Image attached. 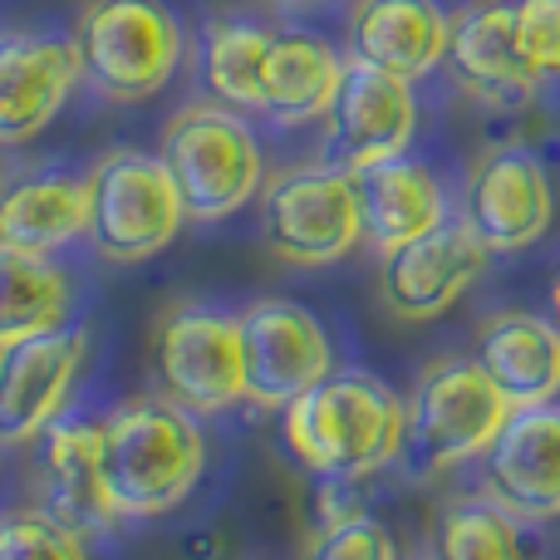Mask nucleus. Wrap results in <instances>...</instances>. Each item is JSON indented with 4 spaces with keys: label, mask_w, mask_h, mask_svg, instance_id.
<instances>
[{
    "label": "nucleus",
    "mask_w": 560,
    "mask_h": 560,
    "mask_svg": "<svg viewBox=\"0 0 560 560\" xmlns=\"http://www.w3.org/2000/svg\"><path fill=\"white\" fill-rule=\"evenodd\" d=\"M207 467L197 413L167 398H128L104 418L98 472L114 516H163L187 502Z\"/></svg>",
    "instance_id": "1"
},
{
    "label": "nucleus",
    "mask_w": 560,
    "mask_h": 560,
    "mask_svg": "<svg viewBox=\"0 0 560 560\" xmlns=\"http://www.w3.org/2000/svg\"><path fill=\"white\" fill-rule=\"evenodd\" d=\"M408 404L369 374H329L285 404V443L319 477H369L404 457Z\"/></svg>",
    "instance_id": "2"
},
{
    "label": "nucleus",
    "mask_w": 560,
    "mask_h": 560,
    "mask_svg": "<svg viewBox=\"0 0 560 560\" xmlns=\"http://www.w3.org/2000/svg\"><path fill=\"white\" fill-rule=\"evenodd\" d=\"M163 167L187 222H226L261 197L266 158L252 124L226 104H192L163 128Z\"/></svg>",
    "instance_id": "3"
},
{
    "label": "nucleus",
    "mask_w": 560,
    "mask_h": 560,
    "mask_svg": "<svg viewBox=\"0 0 560 560\" xmlns=\"http://www.w3.org/2000/svg\"><path fill=\"white\" fill-rule=\"evenodd\" d=\"M79 69L108 104H143L183 65V25L158 0H98L79 20Z\"/></svg>",
    "instance_id": "4"
},
{
    "label": "nucleus",
    "mask_w": 560,
    "mask_h": 560,
    "mask_svg": "<svg viewBox=\"0 0 560 560\" xmlns=\"http://www.w3.org/2000/svg\"><path fill=\"white\" fill-rule=\"evenodd\" d=\"M512 418L506 394L482 374L477 359H438L408 398L404 457L413 477H438L482 457Z\"/></svg>",
    "instance_id": "5"
},
{
    "label": "nucleus",
    "mask_w": 560,
    "mask_h": 560,
    "mask_svg": "<svg viewBox=\"0 0 560 560\" xmlns=\"http://www.w3.org/2000/svg\"><path fill=\"white\" fill-rule=\"evenodd\" d=\"M187 212L158 153H108L89 173V242L104 261L133 266L177 242Z\"/></svg>",
    "instance_id": "6"
},
{
    "label": "nucleus",
    "mask_w": 560,
    "mask_h": 560,
    "mask_svg": "<svg viewBox=\"0 0 560 560\" xmlns=\"http://www.w3.org/2000/svg\"><path fill=\"white\" fill-rule=\"evenodd\" d=\"M261 236L290 266H335L364 242L354 173L335 163L290 167L261 192Z\"/></svg>",
    "instance_id": "7"
},
{
    "label": "nucleus",
    "mask_w": 560,
    "mask_h": 560,
    "mask_svg": "<svg viewBox=\"0 0 560 560\" xmlns=\"http://www.w3.org/2000/svg\"><path fill=\"white\" fill-rule=\"evenodd\" d=\"M153 374L167 404L187 413H226L246 404L242 325L207 305H177L158 319Z\"/></svg>",
    "instance_id": "8"
},
{
    "label": "nucleus",
    "mask_w": 560,
    "mask_h": 560,
    "mask_svg": "<svg viewBox=\"0 0 560 560\" xmlns=\"http://www.w3.org/2000/svg\"><path fill=\"white\" fill-rule=\"evenodd\" d=\"M246 364V404L285 408L305 388L335 374V345L325 325L295 300H261L236 315Z\"/></svg>",
    "instance_id": "9"
},
{
    "label": "nucleus",
    "mask_w": 560,
    "mask_h": 560,
    "mask_svg": "<svg viewBox=\"0 0 560 560\" xmlns=\"http://www.w3.org/2000/svg\"><path fill=\"white\" fill-rule=\"evenodd\" d=\"M463 222L492 256L536 246L556 222V187L546 163L526 148H492L467 177Z\"/></svg>",
    "instance_id": "10"
},
{
    "label": "nucleus",
    "mask_w": 560,
    "mask_h": 560,
    "mask_svg": "<svg viewBox=\"0 0 560 560\" xmlns=\"http://www.w3.org/2000/svg\"><path fill=\"white\" fill-rule=\"evenodd\" d=\"M487 256L492 252L472 236V226L447 217L433 232L384 252V261H378V300L404 325L438 319L443 310L457 305V295H467L477 285V276L487 271Z\"/></svg>",
    "instance_id": "11"
},
{
    "label": "nucleus",
    "mask_w": 560,
    "mask_h": 560,
    "mask_svg": "<svg viewBox=\"0 0 560 560\" xmlns=\"http://www.w3.org/2000/svg\"><path fill=\"white\" fill-rule=\"evenodd\" d=\"M329 163L359 173L369 163L404 158L418 133V98L413 84L398 74H384L374 65L349 59L339 89L329 98Z\"/></svg>",
    "instance_id": "12"
},
{
    "label": "nucleus",
    "mask_w": 560,
    "mask_h": 560,
    "mask_svg": "<svg viewBox=\"0 0 560 560\" xmlns=\"http://www.w3.org/2000/svg\"><path fill=\"white\" fill-rule=\"evenodd\" d=\"M89 364L84 329H45V335L0 345V447L39 438L74 394Z\"/></svg>",
    "instance_id": "13"
},
{
    "label": "nucleus",
    "mask_w": 560,
    "mask_h": 560,
    "mask_svg": "<svg viewBox=\"0 0 560 560\" xmlns=\"http://www.w3.org/2000/svg\"><path fill=\"white\" fill-rule=\"evenodd\" d=\"M482 487L526 522L560 516V404L512 408L497 443L482 453Z\"/></svg>",
    "instance_id": "14"
},
{
    "label": "nucleus",
    "mask_w": 560,
    "mask_h": 560,
    "mask_svg": "<svg viewBox=\"0 0 560 560\" xmlns=\"http://www.w3.org/2000/svg\"><path fill=\"white\" fill-rule=\"evenodd\" d=\"M74 39L59 35H0V148L39 138L79 89Z\"/></svg>",
    "instance_id": "15"
},
{
    "label": "nucleus",
    "mask_w": 560,
    "mask_h": 560,
    "mask_svg": "<svg viewBox=\"0 0 560 560\" xmlns=\"http://www.w3.org/2000/svg\"><path fill=\"white\" fill-rule=\"evenodd\" d=\"M447 74L463 94H472L487 108H526L541 94L546 74H536L522 59L512 35V0H482L467 5L453 20V45H447Z\"/></svg>",
    "instance_id": "16"
},
{
    "label": "nucleus",
    "mask_w": 560,
    "mask_h": 560,
    "mask_svg": "<svg viewBox=\"0 0 560 560\" xmlns=\"http://www.w3.org/2000/svg\"><path fill=\"white\" fill-rule=\"evenodd\" d=\"M453 15L438 0H359L349 15V59L398 79H428L447 65Z\"/></svg>",
    "instance_id": "17"
},
{
    "label": "nucleus",
    "mask_w": 560,
    "mask_h": 560,
    "mask_svg": "<svg viewBox=\"0 0 560 560\" xmlns=\"http://www.w3.org/2000/svg\"><path fill=\"white\" fill-rule=\"evenodd\" d=\"M98 447H104V423L94 418H55L39 433V506L74 526L79 536H94L114 522V506L98 472Z\"/></svg>",
    "instance_id": "18"
},
{
    "label": "nucleus",
    "mask_w": 560,
    "mask_h": 560,
    "mask_svg": "<svg viewBox=\"0 0 560 560\" xmlns=\"http://www.w3.org/2000/svg\"><path fill=\"white\" fill-rule=\"evenodd\" d=\"M477 364L512 408L551 404L560 394V325L532 310H502L477 335Z\"/></svg>",
    "instance_id": "19"
},
{
    "label": "nucleus",
    "mask_w": 560,
    "mask_h": 560,
    "mask_svg": "<svg viewBox=\"0 0 560 560\" xmlns=\"http://www.w3.org/2000/svg\"><path fill=\"white\" fill-rule=\"evenodd\" d=\"M354 192H359V217H364V242L378 256L447 222L443 183L433 177V167L413 163V158H388V163L359 167Z\"/></svg>",
    "instance_id": "20"
},
{
    "label": "nucleus",
    "mask_w": 560,
    "mask_h": 560,
    "mask_svg": "<svg viewBox=\"0 0 560 560\" xmlns=\"http://www.w3.org/2000/svg\"><path fill=\"white\" fill-rule=\"evenodd\" d=\"M349 59L335 55L329 39H319L315 30H276L271 55H266L261 74V114L276 124H310V118L329 114V98L339 89Z\"/></svg>",
    "instance_id": "21"
},
{
    "label": "nucleus",
    "mask_w": 560,
    "mask_h": 560,
    "mask_svg": "<svg viewBox=\"0 0 560 560\" xmlns=\"http://www.w3.org/2000/svg\"><path fill=\"white\" fill-rule=\"evenodd\" d=\"M89 232V177H20L0 192V242L35 256L65 252Z\"/></svg>",
    "instance_id": "22"
},
{
    "label": "nucleus",
    "mask_w": 560,
    "mask_h": 560,
    "mask_svg": "<svg viewBox=\"0 0 560 560\" xmlns=\"http://www.w3.org/2000/svg\"><path fill=\"white\" fill-rule=\"evenodd\" d=\"M69 305H74L69 276L49 256L0 242V345L59 329L69 319Z\"/></svg>",
    "instance_id": "23"
},
{
    "label": "nucleus",
    "mask_w": 560,
    "mask_h": 560,
    "mask_svg": "<svg viewBox=\"0 0 560 560\" xmlns=\"http://www.w3.org/2000/svg\"><path fill=\"white\" fill-rule=\"evenodd\" d=\"M271 55V30L252 20H207L202 30V84L217 104L261 114V74Z\"/></svg>",
    "instance_id": "24"
},
{
    "label": "nucleus",
    "mask_w": 560,
    "mask_h": 560,
    "mask_svg": "<svg viewBox=\"0 0 560 560\" xmlns=\"http://www.w3.org/2000/svg\"><path fill=\"white\" fill-rule=\"evenodd\" d=\"M532 526L492 497L457 502L438 522V560H541V536Z\"/></svg>",
    "instance_id": "25"
},
{
    "label": "nucleus",
    "mask_w": 560,
    "mask_h": 560,
    "mask_svg": "<svg viewBox=\"0 0 560 560\" xmlns=\"http://www.w3.org/2000/svg\"><path fill=\"white\" fill-rule=\"evenodd\" d=\"M0 560H89L84 536L45 506H15L0 516Z\"/></svg>",
    "instance_id": "26"
},
{
    "label": "nucleus",
    "mask_w": 560,
    "mask_h": 560,
    "mask_svg": "<svg viewBox=\"0 0 560 560\" xmlns=\"http://www.w3.org/2000/svg\"><path fill=\"white\" fill-rule=\"evenodd\" d=\"M305 560H398V546L388 536V526H378L374 516H345V522L315 526L305 546Z\"/></svg>",
    "instance_id": "27"
},
{
    "label": "nucleus",
    "mask_w": 560,
    "mask_h": 560,
    "mask_svg": "<svg viewBox=\"0 0 560 560\" xmlns=\"http://www.w3.org/2000/svg\"><path fill=\"white\" fill-rule=\"evenodd\" d=\"M512 35L536 74H560V0H512Z\"/></svg>",
    "instance_id": "28"
},
{
    "label": "nucleus",
    "mask_w": 560,
    "mask_h": 560,
    "mask_svg": "<svg viewBox=\"0 0 560 560\" xmlns=\"http://www.w3.org/2000/svg\"><path fill=\"white\" fill-rule=\"evenodd\" d=\"M183 556L187 560H217V556H222V541H217V536H207V532H197L192 541L183 546Z\"/></svg>",
    "instance_id": "29"
},
{
    "label": "nucleus",
    "mask_w": 560,
    "mask_h": 560,
    "mask_svg": "<svg viewBox=\"0 0 560 560\" xmlns=\"http://www.w3.org/2000/svg\"><path fill=\"white\" fill-rule=\"evenodd\" d=\"M551 305H556V325H560V280H556V290H551Z\"/></svg>",
    "instance_id": "30"
},
{
    "label": "nucleus",
    "mask_w": 560,
    "mask_h": 560,
    "mask_svg": "<svg viewBox=\"0 0 560 560\" xmlns=\"http://www.w3.org/2000/svg\"><path fill=\"white\" fill-rule=\"evenodd\" d=\"M276 5H319V0H276Z\"/></svg>",
    "instance_id": "31"
}]
</instances>
